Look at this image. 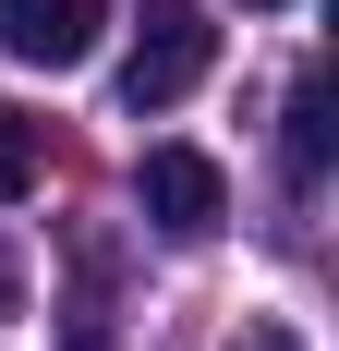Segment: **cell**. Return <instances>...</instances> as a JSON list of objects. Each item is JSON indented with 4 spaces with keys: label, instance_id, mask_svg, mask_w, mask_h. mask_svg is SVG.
<instances>
[{
    "label": "cell",
    "instance_id": "cell-3",
    "mask_svg": "<svg viewBox=\"0 0 339 351\" xmlns=\"http://www.w3.org/2000/svg\"><path fill=\"white\" fill-rule=\"evenodd\" d=\"M97 12L109 0H0V61H25V73L97 61Z\"/></svg>",
    "mask_w": 339,
    "mask_h": 351
},
{
    "label": "cell",
    "instance_id": "cell-7",
    "mask_svg": "<svg viewBox=\"0 0 339 351\" xmlns=\"http://www.w3.org/2000/svg\"><path fill=\"white\" fill-rule=\"evenodd\" d=\"M12 291H25V267H12V243H0V315H12Z\"/></svg>",
    "mask_w": 339,
    "mask_h": 351
},
{
    "label": "cell",
    "instance_id": "cell-8",
    "mask_svg": "<svg viewBox=\"0 0 339 351\" xmlns=\"http://www.w3.org/2000/svg\"><path fill=\"white\" fill-rule=\"evenodd\" d=\"M242 12H291V0H242Z\"/></svg>",
    "mask_w": 339,
    "mask_h": 351
},
{
    "label": "cell",
    "instance_id": "cell-1",
    "mask_svg": "<svg viewBox=\"0 0 339 351\" xmlns=\"http://www.w3.org/2000/svg\"><path fill=\"white\" fill-rule=\"evenodd\" d=\"M218 61V25L194 0H134V61H121V109H182Z\"/></svg>",
    "mask_w": 339,
    "mask_h": 351
},
{
    "label": "cell",
    "instance_id": "cell-2",
    "mask_svg": "<svg viewBox=\"0 0 339 351\" xmlns=\"http://www.w3.org/2000/svg\"><path fill=\"white\" fill-rule=\"evenodd\" d=\"M145 218H158V243H206L218 218H231V182H218V158L206 145H145Z\"/></svg>",
    "mask_w": 339,
    "mask_h": 351
},
{
    "label": "cell",
    "instance_id": "cell-6",
    "mask_svg": "<svg viewBox=\"0 0 339 351\" xmlns=\"http://www.w3.org/2000/svg\"><path fill=\"white\" fill-rule=\"evenodd\" d=\"M231 351H303V339H291V327H242Z\"/></svg>",
    "mask_w": 339,
    "mask_h": 351
},
{
    "label": "cell",
    "instance_id": "cell-4",
    "mask_svg": "<svg viewBox=\"0 0 339 351\" xmlns=\"http://www.w3.org/2000/svg\"><path fill=\"white\" fill-rule=\"evenodd\" d=\"M279 158H291V182H327V158H339V121H327V73H303V85H291V134H279Z\"/></svg>",
    "mask_w": 339,
    "mask_h": 351
},
{
    "label": "cell",
    "instance_id": "cell-5",
    "mask_svg": "<svg viewBox=\"0 0 339 351\" xmlns=\"http://www.w3.org/2000/svg\"><path fill=\"white\" fill-rule=\"evenodd\" d=\"M36 170H49V134L0 109V206H12V194H36Z\"/></svg>",
    "mask_w": 339,
    "mask_h": 351
}]
</instances>
